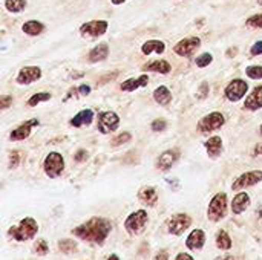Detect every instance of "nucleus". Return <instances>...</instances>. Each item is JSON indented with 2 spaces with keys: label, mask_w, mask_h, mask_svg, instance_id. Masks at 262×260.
Instances as JSON below:
<instances>
[{
  "label": "nucleus",
  "mask_w": 262,
  "mask_h": 260,
  "mask_svg": "<svg viewBox=\"0 0 262 260\" xmlns=\"http://www.w3.org/2000/svg\"><path fill=\"white\" fill-rule=\"evenodd\" d=\"M112 231V224L109 219L104 218H92L88 222L78 225L72 230V234L81 241L92 242L97 245H103L107 239L109 233Z\"/></svg>",
  "instance_id": "1"
},
{
  "label": "nucleus",
  "mask_w": 262,
  "mask_h": 260,
  "mask_svg": "<svg viewBox=\"0 0 262 260\" xmlns=\"http://www.w3.org/2000/svg\"><path fill=\"white\" fill-rule=\"evenodd\" d=\"M38 231V225L35 222V219L32 218H25L18 222V225L12 227L9 230V236L18 242H25V241H29L32 239Z\"/></svg>",
  "instance_id": "2"
},
{
  "label": "nucleus",
  "mask_w": 262,
  "mask_h": 260,
  "mask_svg": "<svg viewBox=\"0 0 262 260\" xmlns=\"http://www.w3.org/2000/svg\"><path fill=\"white\" fill-rule=\"evenodd\" d=\"M227 213V195L226 193H216L207 208V218L212 222H220L226 218Z\"/></svg>",
  "instance_id": "3"
},
{
  "label": "nucleus",
  "mask_w": 262,
  "mask_h": 260,
  "mask_svg": "<svg viewBox=\"0 0 262 260\" xmlns=\"http://www.w3.org/2000/svg\"><path fill=\"white\" fill-rule=\"evenodd\" d=\"M107 28H109V23L106 20H91L80 26V35L83 38L94 40V38L104 35L107 32Z\"/></svg>",
  "instance_id": "4"
},
{
  "label": "nucleus",
  "mask_w": 262,
  "mask_h": 260,
  "mask_svg": "<svg viewBox=\"0 0 262 260\" xmlns=\"http://www.w3.org/2000/svg\"><path fill=\"white\" fill-rule=\"evenodd\" d=\"M149 218H147V211L146 210H137L134 213H130L127 216V219L124 221V228L129 234H140L143 233L146 224H147Z\"/></svg>",
  "instance_id": "5"
},
{
  "label": "nucleus",
  "mask_w": 262,
  "mask_h": 260,
  "mask_svg": "<svg viewBox=\"0 0 262 260\" xmlns=\"http://www.w3.org/2000/svg\"><path fill=\"white\" fill-rule=\"evenodd\" d=\"M43 170L49 178H58L64 170V158L58 152H51L43 161Z\"/></svg>",
  "instance_id": "6"
},
{
  "label": "nucleus",
  "mask_w": 262,
  "mask_h": 260,
  "mask_svg": "<svg viewBox=\"0 0 262 260\" xmlns=\"http://www.w3.org/2000/svg\"><path fill=\"white\" fill-rule=\"evenodd\" d=\"M98 130L103 135H109L114 133L118 127H120V116L112 112V110H104L98 113V124H97Z\"/></svg>",
  "instance_id": "7"
},
{
  "label": "nucleus",
  "mask_w": 262,
  "mask_h": 260,
  "mask_svg": "<svg viewBox=\"0 0 262 260\" xmlns=\"http://www.w3.org/2000/svg\"><path fill=\"white\" fill-rule=\"evenodd\" d=\"M226 124V118L221 112H212L198 121V130L201 133H210L221 129Z\"/></svg>",
  "instance_id": "8"
},
{
  "label": "nucleus",
  "mask_w": 262,
  "mask_h": 260,
  "mask_svg": "<svg viewBox=\"0 0 262 260\" xmlns=\"http://www.w3.org/2000/svg\"><path fill=\"white\" fill-rule=\"evenodd\" d=\"M249 92V84L247 81L241 80V78H236V80H232L227 87L224 89V95L229 101L232 103H236L239 100H243L246 97V93Z\"/></svg>",
  "instance_id": "9"
},
{
  "label": "nucleus",
  "mask_w": 262,
  "mask_h": 260,
  "mask_svg": "<svg viewBox=\"0 0 262 260\" xmlns=\"http://www.w3.org/2000/svg\"><path fill=\"white\" fill-rule=\"evenodd\" d=\"M201 48V38L200 37H186L180 40L175 46L173 51L178 57H190L193 55L198 49Z\"/></svg>",
  "instance_id": "10"
},
{
  "label": "nucleus",
  "mask_w": 262,
  "mask_h": 260,
  "mask_svg": "<svg viewBox=\"0 0 262 260\" xmlns=\"http://www.w3.org/2000/svg\"><path fill=\"white\" fill-rule=\"evenodd\" d=\"M262 181V170H252V172H246L241 176H238L235 179V182L232 184V188L235 192L238 190H244L247 187H253L256 184H259Z\"/></svg>",
  "instance_id": "11"
},
{
  "label": "nucleus",
  "mask_w": 262,
  "mask_h": 260,
  "mask_svg": "<svg viewBox=\"0 0 262 260\" xmlns=\"http://www.w3.org/2000/svg\"><path fill=\"white\" fill-rule=\"evenodd\" d=\"M192 225V219L190 216L184 215V213H178L175 216H172L167 222V231L173 236H181L189 227Z\"/></svg>",
  "instance_id": "12"
},
{
  "label": "nucleus",
  "mask_w": 262,
  "mask_h": 260,
  "mask_svg": "<svg viewBox=\"0 0 262 260\" xmlns=\"http://www.w3.org/2000/svg\"><path fill=\"white\" fill-rule=\"evenodd\" d=\"M41 78V69L38 66H25L17 74V83L21 86H28L31 83H35Z\"/></svg>",
  "instance_id": "13"
},
{
  "label": "nucleus",
  "mask_w": 262,
  "mask_h": 260,
  "mask_svg": "<svg viewBox=\"0 0 262 260\" xmlns=\"http://www.w3.org/2000/svg\"><path fill=\"white\" fill-rule=\"evenodd\" d=\"M37 126H38V120H35V118L28 120V121L21 123L17 129H14V130L11 132L9 139H11V141H23V139L29 138L31 130H32L34 127H37Z\"/></svg>",
  "instance_id": "14"
},
{
  "label": "nucleus",
  "mask_w": 262,
  "mask_h": 260,
  "mask_svg": "<svg viewBox=\"0 0 262 260\" xmlns=\"http://www.w3.org/2000/svg\"><path fill=\"white\" fill-rule=\"evenodd\" d=\"M178 158H180L178 150H166L160 155L158 162H157V169H160L161 172H167L173 167V164L178 161Z\"/></svg>",
  "instance_id": "15"
},
{
  "label": "nucleus",
  "mask_w": 262,
  "mask_h": 260,
  "mask_svg": "<svg viewBox=\"0 0 262 260\" xmlns=\"http://www.w3.org/2000/svg\"><path fill=\"white\" fill-rule=\"evenodd\" d=\"M244 109L249 112H255L262 109V86H256L252 93L244 101Z\"/></svg>",
  "instance_id": "16"
},
{
  "label": "nucleus",
  "mask_w": 262,
  "mask_h": 260,
  "mask_svg": "<svg viewBox=\"0 0 262 260\" xmlns=\"http://www.w3.org/2000/svg\"><path fill=\"white\" fill-rule=\"evenodd\" d=\"M147 83H149V75L147 74H143V75H140L137 78H127L126 81H123L121 86H120V89L123 92H135L137 89L147 86Z\"/></svg>",
  "instance_id": "17"
},
{
  "label": "nucleus",
  "mask_w": 262,
  "mask_h": 260,
  "mask_svg": "<svg viewBox=\"0 0 262 260\" xmlns=\"http://www.w3.org/2000/svg\"><path fill=\"white\" fill-rule=\"evenodd\" d=\"M143 70L144 72H157V74H161V75H167L170 70H172V66L167 60H154V61H149L143 66Z\"/></svg>",
  "instance_id": "18"
},
{
  "label": "nucleus",
  "mask_w": 262,
  "mask_h": 260,
  "mask_svg": "<svg viewBox=\"0 0 262 260\" xmlns=\"http://www.w3.org/2000/svg\"><path fill=\"white\" fill-rule=\"evenodd\" d=\"M94 116H95L94 110H91V109H83V110H80V112L69 121V124H71L72 127H84V126H89V124L94 121Z\"/></svg>",
  "instance_id": "19"
},
{
  "label": "nucleus",
  "mask_w": 262,
  "mask_h": 260,
  "mask_svg": "<svg viewBox=\"0 0 262 260\" xmlns=\"http://www.w3.org/2000/svg\"><path fill=\"white\" fill-rule=\"evenodd\" d=\"M107 57H109V46H107V43H98L95 48H92L89 51L88 60L91 63H100V61L106 60Z\"/></svg>",
  "instance_id": "20"
},
{
  "label": "nucleus",
  "mask_w": 262,
  "mask_h": 260,
  "mask_svg": "<svg viewBox=\"0 0 262 260\" xmlns=\"http://www.w3.org/2000/svg\"><path fill=\"white\" fill-rule=\"evenodd\" d=\"M249 207H250V196L246 192H241V193H238L233 198V202H232V211H233V215H241Z\"/></svg>",
  "instance_id": "21"
},
{
  "label": "nucleus",
  "mask_w": 262,
  "mask_h": 260,
  "mask_svg": "<svg viewBox=\"0 0 262 260\" xmlns=\"http://www.w3.org/2000/svg\"><path fill=\"white\" fill-rule=\"evenodd\" d=\"M204 244H206V234L203 230H193L186 241V245L189 250H201Z\"/></svg>",
  "instance_id": "22"
},
{
  "label": "nucleus",
  "mask_w": 262,
  "mask_h": 260,
  "mask_svg": "<svg viewBox=\"0 0 262 260\" xmlns=\"http://www.w3.org/2000/svg\"><path fill=\"white\" fill-rule=\"evenodd\" d=\"M204 147H206V152L210 158H218L223 152V139L221 136H212L209 138L206 143H204Z\"/></svg>",
  "instance_id": "23"
},
{
  "label": "nucleus",
  "mask_w": 262,
  "mask_h": 260,
  "mask_svg": "<svg viewBox=\"0 0 262 260\" xmlns=\"http://www.w3.org/2000/svg\"><path fill=\"white\" fill-rule=\"evenodd\" d=\"M138 199L147 205V207H154L158 202V193L154 187H143L138 193Z\"/></svg>",
  "instance_id": "24"
},
{
  "label": "nucleus",
  "mask_w": 262,
  "mask_h": 260,
  "mask_svg": "<svg viewBox=\"0 0 262 260\" xmlns=\"http://www.w3.org/2000/svg\"><path fill=\"white\" fill-rule=\"evenodd\" d=\"M166 51V44L161 40H147L146 43H143L141 46V52L144 55H150V54H163Z\"/></svg>",
  "instance_id": "25"
},
{
  "label": "nucleus",
  "mask_w": 262,
  "mask_h": 260,
  "mask_svg": "<svg viewBox=\"0 0 262 260\" xmlns=\"http://www.w3.org/2000/svg\"><path fill=\"white\" fill-rule=\"evenodd\" d=\"M155 103H158L160 106H167L172 101V92L167 86H160L154 90L152 93Z\"/></svg>",
  "instance_id": "26"
},
{
  "label": "nucleus",
  "mask_w": 262,
  "mask_h": 260,
  "mask_svg": "<svg viewBox=\"0 0 262 260\" xmlns=\"http://www.w3.org/2000/svg\"><path fill=\"white\" fill-rule=\"evenodd\" d=\"M21 31L25 34H28V35L35 37V35H40L45 31V25L41 21H37V20H28V21L23 23Z\"/></svg>",
  "instance_id": "27"
},
{
  "label": "nucleus",
  "mask_w": 262,
  "mask_h": 260,
  "mask_svg": "<svg viewBox=\"0 0 262 260\" xmlns=\"http://www.w3.org/2000/svg\"><path fill=\"white\" fill-rule=\"evenodd\" d=\"M216 247L220 250H230L232 248V239L230 236L227 234V231L224 230H220L216 233Z\"/></svg>",
  "instance_id": "28"
},
{
  "label": "nucleus",
  "mask_w": 262,
  "mask_h": 260,
  "mask_svg": "<svg viewBox=\"0 0 262 260\" xmlns=\"http://www.w3.org/2000/svg\"><path fill=\"white\" fill-rule=\"evenodd\" d=\"M26 5H28L26 0H5V8L12 14H18L25 11Z\"/></svg>",
  "instance_id": "29"
},
{
  "label": "nucleus",
  "mask_w": 262,
  "mask_h": 260,
  "mask_svg": "<svg viewBox=\"0 0 262 260\" xmlns=\"http://www.w3.org/2000/svg\"><path fill=\"white\" fill-rule=\"evenodd\" d=\"M51 97H52V95H51L49 92H38V93H34V95L28 100V106H29V107H35V106L40 104V103L49 101Z\"/></svg>",
  "instance_id": "30"
},
{
  "label": "nucleus",
  "mask_w": 262,
  "mask_h": 260,
  "mask_svg": "<svg viewBox=\"0 0 262 260\" xmlns=\"http://www.w3.org/2000/svg\"><path fill=\"white\" fill-rule=\"evenodd\" d=\"M89 93H91V86L81 84V86H78V87L69 90V93L66 95V98L71 97V95H74V98H78V97H86V95H89Z\"/></svg>",
  "instance_id": "31"
},
{
  "label": "nucleus",
  "mask_w": 262,
  "mask_h": 260,
  "mask_svg": "<svg viewBox=\"0 0 262 260\" xmlns=\"http://www.w3.org/2000/svg\"><path fill=\"white\" fill-rule=\"evenodd\" d=\"M246 75L252 80H262V66H259V64L249 66L246 69Z\"/></svg>",
  "instance_id": "32"
},
{
  "label": "nucleus",
  "mask_w": 262,
  "mask_h": 260,
  "mask_svg": "<svg viewBox=\"0 0 262 260\" xmlns=\"http://www.w3.org/2000/svg\"><path fill=\"white\" fill-rule=\"evenodd\" d=\"M58 248H60V251H61V253L69 254V253H72V251L77 248V242L69 241V239H63V241H60V242H58Z\"/></svg>",
  "instance_id": "33"
},
{
  "label": "nucleus",
  "mask_w": 262,
  "mask_h": 260,
  "mask_svg": "<svg viewBox=\"0 0 262 260\" xmlns=\"http://www.w3.org/2000/svg\"><path fill=\"white\" fill-rule=\"evenodd\" d=\"M246 26L249 28H253V29H261L262 28V12L261 14H253L250 15L247 20H246Z\"/></svg>",
  "instance_id": "34"
},
{
  "label": "nucleus",
  "mask_w": 262,
  "mask_h": 260,
  "mask_svg": "<svg viewBox=\"0 0 262 260\" xmlns=\"http://www.w3.org/2000/svg\"><path fill=\"white\" fill-rule=\"evenodd\" d=\"M212 61H213V55H212V54H209V52L201 54V55H200V57H196V60H195V63H196V66H198V67H207Z\"/></svg>",
  "instance_id": "35"
},
{
  "label": "nucleus",
  "mask_w": 262,
  "mask_h": 260,
  "mask_svg": "<svg viewBox=\"0 0 262 260\" xmlns=\"http://www.w3.org/2000/svg\"><path fill=\"white\" fill-rule=\"evenodd\" d=\"M130 133L129 132H123V133H120V135H117V136H114V139L111 141V144L112 146H121V144H124V143H127V141H130Z\"/></svg>",
  "instance_id": "36"
},
{
  "label": "nucleus",
  "mask_w": 262,
  "mask_h": 260,
  "mask_svg": "<svg viewBox=\"0 0 262 260\" xmlns=\"http://www.w3.org/2000/svg\"><path fill=\"white\" fill-rule=\"evenodd\" d=\"M166 127H167V121L163 120V118H157V120H154L152 124H150V129H152L154 132H163V130H166Z\"/></svg>",
  "instance_id": "37"
},
{
  "label": "nucleus",
  "mask_w": 262,
  "mask_h": 260,
  "mask_svg": "<svg viewBox=\"0 0 262 260\" xmlns=\"http://www.w3.org/2000/svg\"><path fill=\"white\" fill-rule=\"evenodd\" d=\"M48 244H46V241H43V239H40V241H37L35 242V245H34V251H35V254H38V256H45L46 253H48Z\"/></svg>",
  "instance_id": "38"
},
{
  "label": "nucleus",
  "mask_w": 262,
  "mask_h": 260,
  "mask_svg": "<svg viewBox=\"0 0 262 260\" xmlns=\"http://www.w3.org/2000/svg\"><path fill=\"white\" fill-rule=\"evenodd\" d=\"M9 106H12V97H9V95H2V97H0V110H6Z\"/></svg>",
  "instance_id": "39"
},
{
  "label": "nucleus",
  "mask_w": 262,
  "mask_h": 260,
  "mask_svg": "<svg viewBox=\"0 0 262 260\" xmlns=\"http://www.w3.org/2000/svg\"><path fill=\"white\" fill-rule=\"evenodd\" d=\"M20 162V156L17 152H11L9 153V169H15Z\"/></svg>",
  "instance_id": "40"
},
{
  "label": "nucleus",
  "mask_w": 262,
  "mask_h": 260,
  "mask_svg": "<svg viewBox=\"0 0 262 260\" xmlns=\"http://www.w3.org/2000/svg\"><path fill=\"white\" fill-rule=\"evenodd\" d=\"M250 54H252L253 57H256V55H262V40L256 41V43L250 48Z\"/></svg>",
  "instance_id": "41"
},
{
  "label": "nucleus",
  "mask_w": 262,
  "mask_h": 260,
  "mask_svg": "<svg viewBox=\"0 0 262 260\" xmlns=\"http://www.w3.org/2000/svg\"><path fill=\"white\" fill-rule=\"evenodd\" d=\"M207 93H209V84L204 81V83H201V86H200V92L196 93V97H198V98H206V97H207Z\"/></svg>",
  "instance_id": "42"
},
{
  "label": "nucleus",
  "mask_w": 262,
  "mask_h": 260,
  "mask_svg": "<svg viewBox=\"0 0 262 260\" xmlns=\"http://www.w3.org/2000/svg\"><path fill=\"white\" fill-rule=\"evenodd\" d=\"M74 158H75V161H77V162H83V161H86V159H88V152H86V150H83V149H80V150L74 155Z\"/></svg>",
  "instance_id": "43"
},
{
  "label": "nucleus",
  "mask_w": 262,
  "mask_h": 260,
  "mask_svg": "<svg viewBox=\"0 0 262 260\" xmlns=\"http://www.w3.org/2000/svg\"><path fill=\"white\" fill-rule=\"evenodd\" d=\"M155 260H169V254L166 250H161L157 256H155Z\"/></svg>",
  "instance_id": "44"
},
{
  "label": "nucleus",
  "mask_w": 262,
  "mask_h": 260,
  "mask_svg": "<svg viewBox=\"0 0 262 260\" xmlns=\"http://www.w3.org/2000/svg\"><path fill=\"white\" fill-rule=\"evenodd\" d=\"M175 260H193V257L190 256V254H186V253H180L178 256H177V259Z\"/></svg>",
  "instance_id": "45"
},
{
  "label": "nucleus",
  "mask_w": 262,
  "mask_h": 260,
  "mask_svg": "<svg viewBox=\"0 0 262 260\" xmlns=\"http://www.w3.org/2000/svg\"><path fill=\"white\" fill-rule=\"evenodd\" d=\"M215 260H236L233 256H230V254H226V256H221V257H216Z\"/></svg>",
  "instance_id": "46"
},
{
  "label": "nucleus",
  "mask_w": 262,
  "mask_h": 260,
  "mask_svg": "<svg viewBox=\"0 0 262 260\" xmlns=\"http://www.w3.org/2000/svg\"><path fill=\"white\" fill-rule=\"evenodd\" d=\"M112 2V5H115V6H118V5H123L126 0H111Z\"/></svg>",
  "instance_id": "47"
},
{
  "label": "nucleus",
  "mask_w": 262,
  "mask_h": 260,
  "mask_svg": "<svg viewBox=\"0 0 262 260\" xmlns=\"http://www.w3.org/2000/svg\"><path fill=\"white\" fill-rule=\"evenodd\" d=\"M255 155H262V144L261 146H258V147L255 149Z\"/></svg>",
  "instance_id": "48"
},
{
  "label": "nucleus",
  "mask_w": 262,
  "mask_h": 260,
  "mask_svg": "<svg viewBox=\"0 0 262 260\" xmlns=\"http://www.w3.org/2000/svg\"><path fill=\"white\" fill-rule=\"evenodd\" d=\"M107 260H120V259H118V257H117L115 254H112V256H111V257H109Z\"/></svg>",
  "instance_id": "49"
},
{
  "label": "nucleus",
  "mask_w": 262,
  "mask_h": 260,
  "mask_svg": "<svg viewBox=\"0 0 262 260\" xmlns=\"http://www.w3.org/2000/svg\"><path fill=\"white\" fill-rule=\"evenodd\" d=\"M258 5H261L262 6V0H258Z\"/></svg>",
  "instance_id": "50"
},
{
  "label": "nucleus",
  "mask_w": 262,
  "mask_h": 260,
  "mask_svg": "<svg viewBox=\"0 0 262 260\" xmlns=\"http://www.w3.org/2000/svg\"><path fill=\"white\" fill-rule=\"evenodd\" d=\"M259 132H261V135H262V124H261V129H259Z\"/></svg>",
  "instance_id": "51"
}]
</instances>
